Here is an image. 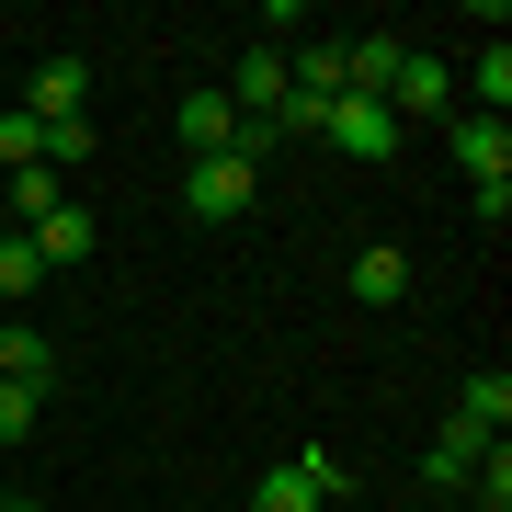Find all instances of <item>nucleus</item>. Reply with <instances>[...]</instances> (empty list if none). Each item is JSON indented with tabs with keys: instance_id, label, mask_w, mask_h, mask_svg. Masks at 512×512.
<instances>
[{
	"instance_id": "nucleus-1",
	"label": "nucleus",
	"mask_w": 512,
	"mask_h": 512,
	"mask_svg": "<svg viewBox=\"0 0 512 512\" xmlns=\"http://www.w3.org/2000/svg\"><path fill=\"white\" fill-rule=\"evenodd\" d=\"M183 205H194V217H251V205H262V171L239 160V148H217V160L183 171Z\"/></svg>"
},
{
	"instance_id": "nucleus-2",
	"label": "nucleus",
	"mask_w": 512,
	"mask_h": 512,
	"mask_svg": "<svg viewBox=\"0 0 512 512\" xmlns=\"http://www.w3.org/2000/svg\"><path fill=\"white\" fill-rule=\"evenodd\" d=\"M228 114H239V126H274V137H285V46H251V57L228 69Z\"/></svg>"
},
{
	"instance_id": "nucleus-3",
	"label": "nucleus",
	"mask_w": 512,
	"mask_h": 512,
	"mask_svg": "<svg viewBox=\"0 0 512 512\" xmlns=\"http://www.w3.org/2000/svg\"><path fill=\"white\" fill-rule=\"evenodd\" d=\"M23 114H35V126H80V114H92V57H35Z\"/></svg>"
},
{
	"instance_id": "nucleus-4",
	"label": "nucleus",
	"mask_w": 512,
	"mask_h": 512,
	"mask_svg": "<svg viewBox=\"0 0 512 512\" xmlns=\"http://www.w3.org/2000/svg\"><path fill=\"white\" fill-rule=\"evenodd\" d=\"M319 137L342 148V160H399V114L365 103V92H342V103H330V126H319Z\"/></svg>"
},
{
	"instance_id": "nucleus-5",
	"label": "nucleus",
	"mask_w": 512,
	"mask_h": 512,
	"mask_svg": "<svg viewBox=\"0 0 512 512\" xmlns=\"http://www.w3.org/2000/svg\"><path fill=\"white\" fill-rule=\"evenodd\" d=\"M23 239H35V262H46V274H80V262H92V205H46V217L35 228H23Z\"/></svg>"
},
{
	"instance_id": "nucleus-6",
	"label": "nucleus",
	"mask_w": 512,
	"mask_h": 512,
	"mask_svg": "<svg viewBox=\"0 0 512 512\" xmlns=\"http://www.w3.org/2000/svg\"><path fill=\"white\" fill-rule=\"evenodd\" d=\"M444 137H456V171H467V183H512V126H501V114H456Z\"/></svg>"
},
{
	"instance_id": "nucleus-7",
	"label": "nucleus",
	"mask_w": 512,
	"mask_h": 512,
	"mask_svg": "<svg viewBox=\"0 0 512 512\" xmlns=\"http://www.w3.org/2000/svg\"><path fill=\"white\" fill-rule=\"evenodd\" d=\"M444 103H456V69H444V57H399V80H387V114H410V126H433Z\"/></svg>"
},
{
	"instance_id": "nucleus-8",
	"label": "nucleus",
	"mask_w": 512,
	"mask_h": 512,
	"mask_svg": "<svg viewBox=\"0 0 512 512\" xmlns=\"http://www.w3.org/2000/svg\"><path fill=\"white\" fill-rule=\"evenodd\" d=\"M456 433H478V444L512 433V376H501V365H478V376L456 387Z\"/></svg>"
},
{
	"instance_id": "nucleus-9",
	"label": "nucleus",
	"mask_w": 512,
	"mask_h": 512,
	"mask_svg": "<svg viewBox=\"0 0 512 512\" xmlns=\"http://www.w3.org/2000/svg\"><path fill=\"white\" fill-rule=\"evenodd\" d=\"M171 126H183V148H194V160L239 148V114H228V92H217V80H205V92H183V114H171Z\"/></svg>"
},
{
	"instance_id": "nucleus-10",
	"label": "nucleus",
	"mask_w": 512,
	"mask_h": 512,
	"mask_svg": "<svg viewBox=\"0 0 512 512\" xmlns=\"http://www.w3.org/2000/svg\"><path fill=\"white\" fill-rule=\"evenodd\" d=\"M0 387H35V399H46V387H57V342H46V330H0Z\"/></svg>"
},
{
	"instance_id": "nucleus-11",
	"label": "nucleus",
	"mask_w": 512,
	"mask_h": 512,
	"mask_svg": "<svg viewBox=\"0 0 512 512\" xmlns=\"http://www.w3.org/2000/svg\"><path fill=\"white\" fill-rule=\"evenodd\" d=\"M399 57H410L399 35H353V46H342V92H365V103H387V80H399Z\"/></svg>"
},
{
	"instance_id": "nucleus-12",
	"label": "nucleus",
	"mask_w": 512,
	"mask_h": 512,
	"mask_svg": "<svg viewBox=\"0 0 512 512\" xmlns=\"http://www.w3.org/2000/svg\"><path fill=\"white\" fill-rule=\"evenodd\" d=\"M319 501H330V490H319V478H308V467H296V456L251 478V512H319Z\"/></svg>"
},
{
	"instance_id": "nucleus-13",
	"label": "nucleus",
	"mask_w": 512,
	"mask_h": 512,
	"mask_svg": "<svg viewBox=\"0 0 512 512\" xmlns=\"http://www.w3.org/2000/svg\"><path fill=\"white\" fill-rule=\"evenodd\" d=\"M353 296H376V308H387V296H410V251H387V239H376V251H353Z\"/></svg>"
},
{
	"instance_id": "nucleus-14",
	"label": "nucleus",
	"mask_w": 512,
	"mask_h": 512,
	"mask_svg": "<svg viewBox=\"0 0 512 512\" xmlns=\"http://www.w3.org/2000/svg\"><path fill=\"white\" fill-rule=\"evenodd\" d=\"M456 501H478V512H512V444H478V467H467V490Z\"/></svg>"
},
{
	"instance_id": "nucleus-15",
	"label": "nucleus",
	"mask_w": 512,
	"mask_h": 512,
	"mask_svg": "<svg viewBox=\"0 0 512 512\" xmlns=\"http://www.w3.org/2000/svg\"><path fill=\"white\" fill-rule=\"evenodd\" d=\"M467 467H478V433H456V421H444L433 456H421V478H433V490H467Z\"/></svg>"
},
{
	"instance_id": "nucleus-16",
	"label": "nucleus",
	"mask_w": 512,
	"mask_h": 512,
	"mask_svg": "<svg viewBox=\"0 0 512 512\" xmlns=\"http://www.w3.org/2000/svg\"><path fill=\"white\" fill-rule=\"evenodd\" d=\"M467 92H478V114H501V103H512V46H501V35L478 46V69H467Z\"/></svg>"
},
{
	"instance_id": "nucleus-17",
	"label": "nucleus",
	"mask_w": 512,
	"mask_h": 512,
	"mask_svg": "<svg viewBox=\"0 0 512 512\" xmlns=\"http://www.w3.org/2000/svg\"><path fill=\"white\" fill-rule=\"evenodd\" d=\"M35 285H46L35 239H23V228H0V296H35Z\"/></svg>"
},
{
	"instance_id": "nucleus-18",
	"label": "nucleus",
	"mask_w": 512,
	"mask_h": 512,
	"mask_svg": "<svg viewBox=\"0 0 512 512\" xmlns=\"http://www.w3.org/2000/svg\"><path fill=\"white\" fill-rule=\"evenodd\" d=\"M46 205H69V183H57V171H46V160H35V171H12V217H23V228H35V217H46Z\"/></svg>"
},
{
	"instance_id": "nucleus-19",
	"label": "nucleus",
	"mask_w": 512,
	"mask_h": 512,
	"mask_svg": "<svg viewBox=\"0 0 512 512\" xmlns=\"http://www.w3.org/2000/svg\"><path fill=\"white\" fill-rule=\"evenodd\" d=\"M35 410H46L35 387H0V456H23V444H35Z\"/></svg>"
},
{
	"instance_id": "nucleus-20",
	"label": "nucleus",
	"mask_w": 512,
	"mask_h": 512,
	"mask_svg": "<svg viewBox=\"0 0 512 512\" xmlns=\"http://www.w3.org/2000/svg\"><path fill=\"white\" fill-rule=\"evenodd\" d=\"M0 160H12V171L46 160V126H35V114H0Z\"/></svg>"
},
{
	"instance_id": "nucleus-21",
	"label": "nucleus",
	"mask_w": 512,
	"mask_h": 512,
	"mask_svg": "<svg viewBox=\"0 0 512 512\" xmlns=\"http://www.w3.org/2000/svg\"><path fill=\"white\" fill-rule=\"evenodd\" d=\"M80 160H92V114H80V126H46V171H57V183H69Z\"/></svg>"
},
{
	"instance_id": "nucleus-22",
	"label": "nucleus",
	"mask_w": 512,
	"mask_h": 512,
	"mask_svg": "<svg viewBox=\"0 0 512 512\" xmlns=\"http://www.w3.org/2000/svg\"><path fill=\"white\" fill-rule=\"evenodd\" d=\"M0 512H46V501H0Z\"/></svg>"
}]
</instances>
